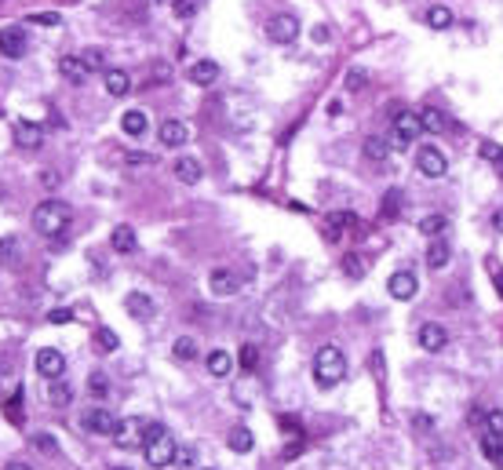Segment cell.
<instances>
[{
  "label": "cell",
  "mask_w": 503,
  "mask_h": 470,
  "mask_svg": "<svg viewBox=\"0 0 503 470\" xmlns=\"http://www.w3.org/2000/svg\"><path fill=\"white\" fill-rule=\"evenodd\" d=\"M142 430H146V423L139 416H124V419H117V430L110 437H113L117 449H139L142 445Z\"/></svg>",
  "instance_id": "5"
},
{
  "label": "cell",
  "mask_w": 503,
  "mask_h": 470,
  "mask_svg": "<svg viewBox=\"0 0 503 470\" xmlns=\"http://www.w3.org/2000/svg\"><path fill=\"white\" fill-rule=\"evenodd\" d=\"M420 120H423V128H427V132H445V128H449V117H445L442 110H434V106L420 110Z\"/></svg>",
  "instance_id": "30"
},
{
  "label": "cell",
  "mask_w": 503,
  "mask_h": 470,
  "mask_svg": "<svg viewBox=\"0 0 503 470\" xmlns=\"http://www.w3.org/2000/svg\"><path fill=\"white\" fill-rule=\"evenodd\" d=\"M416 343L427 350V354H442L445 347H449V332L437 325V321H427V325H420V332H416Z\"/></svg>",
  "instance_id": "10"
},
{
  "label": "cell",
  "mask_w": 503,
  "mask_h": 470,
  "mask_svg": "<svg viewBox=\"0 0 503 470\" xmlns=\"http://www.w3.org/2000/svg\"><path fill=\"white\" fill-rule=\"evenodd\" d=\"M266 37H270L274 44H292V41L299 37V19L289 15V11L274 15V19L266 22Z\"/></svg>",
  "instance_id": "6"
},
{
  "label": "cell",
  "mask_w": 503,
  "mask_h": 470,
  "mask_svg": "<svg viewBox=\"0 0 503 470\" xmlns=\"http://www.w3.org/2000/svg\"><path fill=\"white\" fill-rule=\"evenodd\" d=\"M482 157L489 164H496L499 172H503V146H496V142H482Z\"/></svg>",
  "instance_id": "44"
},
{
  "label": "cell",
  "mask_w": 503,
  "mask_h": 470,
  "mask_svg": "<svg viewBox=\"0 0 503 470\" xmlns=\"http://www.w3.org/2000/svg\"><path fill=\"white\" fill-rule=\"evenodd\" d=\"M175 449L179 445H175V437H172V430L165 423H146V430H142V456H146L150 466H172Z\"/></svg>",
  "instance_id": "1"
},
{
  "label": "cell",
  "mask_w": 503,
  "mask_h": 470,
  "mask_svg": "<svg viewBox=\"0 0 503 470\" xmlns=\"http://www.w3.org/2000/svg\"><path fill=\"white\" fill-rule=\"evenodd\" d=\"M103 84H106V95L124 99L132 91V73L128 70H103Z\"/></svg>",
  "instance_id": "18"
},
{
  "label": "cell",
  "mask_w": 503,
  "mask_h": 470,
  "mask_svg": "<svg viewBox=\"0 0 503 470\" xmlns=\"http://www.w3.org/2000/svg\"><path fill=\"white\" fill-rule=\"evenodd\" d=\"M190 80H194V84H201V88L215 84V80H219V62H212V58L194 62V66H190Z\"/></svg>",
  "instance_id": "24"
},
{
  "label": "cell",
  "mask_w": 503,
  "mask_h": 470,
  "mask_svg": "<svg viewBox=\"0 0 503 470\" xmlns=\"http://www.w3.org/2000/svg\"><path fill=\"white\" fill-rule=\"evenodd\" d=\"M227 445H230V452L248 456L252 449H256V437H252V430H248V427H234V430H230V437H227Z\"/></svg>",
  "instance_id": "26"
},
{
  "label": "cell",
  "mask_w": 503,
  "mask_h": 470,
  "mask_svg": "<svg viewBox=\"0 0 503 470\" xmlns=\"http://www.w3.org/2000/svg\"><path fill=\"white\" fill-rule=\"evenodd\" d=\"M37 372L44 375V380H62V372H66V354L55 350V347L37 350Z\"/></svg>",
  "instance_id": "11"
},
{
  "label": "cell",
  "mask_w": 503,
  "mask_h": 470,
  "mask_svg": "<svg viewBox=\"0 0 503 470\" xmlns=\"http://www.w3.org/2000/svg\"><path fill=\"white\" fill-rule=\"evenodd\" d=\"M157 139H161V146L179 150V146H186V139H190V128H186L179 117H168V120L161 124V132H157Z\"/></svg>",
  "instance_id": "14"
},
{
  "label": "cell",
  "mask_w": 503,
  "mask_h": 470,
  "mask_svg": "<svg viewBox=\"0 0 503 470\" xmlns=\"http://www.w3.org/2000/svg\"><path fill=\"white\" fill-rule=\"evenodd\" d=\"M120 132L128 135V139H142L146 132H150V117H146V110H128L120 117Z\"/></svg>",
  "instance_id": "20"
},
{
  "label": "cell",
  "mask_w": 503,
  "mask_h": 470,
  "mask_svg": "<svg viewBox=\"0 0 503 470\" xmlns=\"http://www.w3.org/2000/svg\"><path fill=\"white\" fill-rule=\"evenodd\" d=\"M33 445L44 452V456H55L58 452V442H55V437L48 434V430H41V434H33Z\"/></svg>",
  "instance_id": "43"
},
{
  "label": "cell",
  "mask_w": 503,
  "mask_h": 470,
  "mask_svg": "<svg viewBox=\"0 0 503 470\" xmlns=\"http://www.w3.org/2000/svg\"><path fill=\"white\" fill-rule=\"evenodd\" d=\"M416 168H420V175H427V179H442V175L449 172V157L437 150V146H420V150H416Z\"/></svg>",
  "instance_id": "4"
},
{
  "label": "cell",
  "mask_w": 503,
  "mask_h": 470,
  "mask_svg": "<svg viewBox=\"0 0 503 470\" xmlns=\"http://www.w3.org/2000/svg\"><path fill=\"white\" fill-rule=\"evenodd\" d=\"M449 259H452L449 241H445V237H430V248H427V266H430V270H445V266H449Z\"/></svg>",
  "instance_id": "22"
},
{
  "label": "cell",
  "mask_w": 503,
  "mask_h": 470,
  "mask_svg": "<svg viewBox=\"0 0 503 470\" xmlns=\"http://www.w3.org/2000/svg\"><path fill=\"white\" fill-rule=\"evenodd\" d=\"M0 55L4 58H22L26 55V29L22 26H4L0 29Z\"/></svg>",
  "instance_id": "12"
},
{
  "label": "cell",
  "mask_w": 503,
  "mask_h": 470,
  "mask_svg": "<svg viewBox=\"0 0 503 470\" xmlns=\"http://www.w3.org/2000/svg\"><path fill=\"white\" fill-rule=\"evenodd\" d=\"M48 321H51V325H70V321H73V310L58 306V310H51V313H48Z\"/></svg>",
  "instance_id": "47"
},
{
  "label": "cell",
  "mask_w": 503,
  "mask_h": 470,
  "mask_svg": "<svg viewBox=\"0 0 503 470\" xmlns=\"http://www.w3.org/2000/svg\"><path fill=\"white\" fill-rule=\"evenodd\" d=\"M423 132H427V128H423L420 113L405 110V113H398V117H394V135H398V142H401V146H413Z\"/></svg>",
  "instance_id": "8"
},
{
  "label": "cell",
  "mask_w": 503,
  "mask_h": 470,
  "mask_svg": "<svg viewBox=\"0 0 503 470\" xmlns=\"http://www.w3.org/2000/svg\"><path fill=\"white\" fill-rule=\"evenodd\" d=\"M398 212H401V190H387V194H383V208H380V215L390 223V219H398Z\"/></svg>",
  "instance_id": "37"
},
{
  "label": "cell",
  "mask_w": 503,
  "mask_h": 470,
  "mask_svg": "<svg viewBox=\"0 0 503 470\" xmlns=\"http://www.w3.org/2000/svg\"><path fill=\"white\" fill-rule=\"evenodd\" d=\"M241 365H244L248 372H252V368H256V365H259V350H256V347H252V343H248V347H241Z\"/></svg>",
  "instance_id": "46"
},
{
  "label": "cell",
  "mask_w": 503,
  "mask_h": 470,
  "mask_svg": "<svg viewBox=\"0 0 503 470\" xmlns=\"http://www.w3.org/2000/svg\"><path fill=\"white\" fill-rule=\"evenodd\" d=\"M313 41L325 44V41H328V26H313Z\"/></svg>",
  "instance_id": "51"
},
{
  "label": "cell",
  "mask_w": 503,
  "mask_h": 470,
  "mask_svg": "<svg viewBox=\"0 0 503 470\" xmlns=\"http://www.w3.org/2000/svg\"><path fill=\"white\" fill-rule=\"evenodd\" d=\"M387 292H390L398 303L416 299V296H420V277H416L413 270H398V273H390V281H387Z\"/></svg>",
  "instance_id": "7"
},
{
  "label": "cell",
  "mask_w": 503,
  "mask_h": 470,
  "mask_svg": "<svg viewBox=\"0 0 503 470\" xmlns=\"http://www.w3.org/2000/svg\"><path fill=\"white\" fill-rule=\"evenodd\" d=\"M88 390L95 394V397H106V394H110V380H106V372H91V375H88Z\"/></svg>",
  "instance_id": "41"
},
{
  "label": "cell",
  "mask_w": 503,
  "mask_h": 470,
  "mask_svg": "<svg viewBox=\"0 0 503 470\" xmlns=\"http://www.w3.org/2000/svg\"><path fill=\"white\" fill-rule=\"evenodd\" d=\"M26 22L29 26H51V29H58L62 26V15L58 11H33V15H26Z\"/></svg>",
  "instance_id": "39"
},
{
  "label": "cell",
  "mask_w": 503,
  "mask_h": 470,
  "mask_svg": "<svg viewBox=\"0 0 503 470\" xmlns=\"http://www.w3.org/2000/svg\"><path fill=\"white\" fill-rule=\"evenodd\" d=\"M365 84H368V73L365 70H351L347 73V91H365Z\"/></svg>",
  "instance_id": "45"
},
{
  "label": "cell",
  "mask_w": 503,
  "mask_h": 470,
  "mask_svg": "<svg viewBox=\"0 0 503 470\" xmlns=\"http://www.w3.org/2000/svg\"><path fill=\"white\" fill-rule=\"evenodd\" d=\"M15 146L22 150H41L44 146V128L37 120H19L15 124Z\"/></svg>",
  "instance_id": "13"
},
{
  "label": "cell",
  "mask_w": 503,
  "mask_h": 470,
  "mask_svg": "<svg viewBox=\"0 0 503 470\" xmlns=\"http://www.w3.org/2000/svg\"><path fill=\"white\" fill-rule=\"evenodd\" d=\"M387 153H390L387 139H380V135H368L365 139V157H368V161H387Z\"/></svg>",
  "instance_id": "35"
},
{
  "label": "cell",
  "mask_w": 503,
  "mask_h": 470,
  "mask_svg": "<svg viewBox=\"0 0 503 470\" xmlns=\"http://www.w3.org/2000/svg\"><path fill=\"white\" fill-rule=\"evenodd\" d=\"M351 226H358V219L351 215V212H332V215H325V237L336 244L343 234H347Z\"/></svg>",
  "instance_id": "19"
},
{
  "label": "cell",
  "mask_w": 503,
  "mask_h": 470,
  "mask_svg": "<svg viewBox=\"0 0 503 470\" xmlns=\"http://www.w3.org/2000/svg\"><path fill=\"white\" fill-rule=\"evenodd\" d=\"M343 270H347L351 277H361V270H365V266H361V259H358V256H347V259H343Z\"/></svg>",
  "instance_id": "49"
},
{
  "label": "cell",
  "mask_w": 503,
  "mask_h": 470,
  "mask_svg": "<svg viewBox=\"0 0 503 470\" xmlns=\"http://www.w3.org/2000/svg\"><path fill=\"white\" fill-rule=\"evenodd\" d=\"M456 22V15L445 8V4H434V8H427V26L430 29H449Z\"/></svg>",
  "instance_id": "29"
},
{
  "label": "cell",
  "mask_w": 503,
  "mask_h": 470,
  "mask_svg": "<svg viewBox=\"0 0 503 470\" xmlns=\"http://www.w3.org/2000/svg\"><path fill=\"white\" fill-rule=\"evenodd\" d=\"M449 230V219L445 215H427V219H420V234H427V237H442Z\"/></svg>",
  "instance_id": "32"
},
{
  "label": "cell",
  "mask_w": 503,
  "mask_h": 470,
  "mask_svg": "<svg viewBox=\"0 0 503 470\" xmlns=\"http://www.w3.org/2000/svg\"><path fill=\"white\" fill-rule=\"evenodd\" d=\"M91 343H95V350H99V354H113V350H120V335H117L113 328H106V325L95 328Z\"/></svg>",
  "instance_id": "28"
},
{
  "label": "cell",
  "mask_w": 503,
  "mask_h": 470,
  "mask_svg": "<svg viewBox=\"0 0 503 470\" xmlns=\"http://www.w3.org/2000/svg\"><path fill=\"white\" fill-rule=\"evenodd\" d=\"M485 430L492 437H503V409H489L485 412Z\"/></svg>",
  "instance_id": "42"
},
{
  "label": "cell",
  "mask_w": 503,
  "mask_h": 470,
  "mask_svg": "<svg viewBox=\"0 0 503 470\" xmlns=\"http://www.w3.org/2000/svg\"><path fill=\"white\" fill-rule=\"evenodd\" d=\"M153 153H124V164H153Z\"/></svg>",
  "instance_id": "48"
},
{
  "label": "cell",
  "mask_w": 503,
  "mask_h": 470,
  "mask_svg": "<svg viewBox=\"0 0 503 470\" xmlns=\"http://www.w3.org/2000/svg\"><path fill=\"white\" fill-rule=\"evenodd\" d=\"M0 263H4V266H19L22 263V244H19L15 234L0 237Z\"/></svg>",
  "instance_id": "27"
},
{
  "label": "cell",
  "mask_w": 503,
  "mask_h": 470,
  "mask_svg": "<svg viewBox=\"0 0 503 470\" xmlns=\"http://www.w3.org/2000/svg\"><path fill=\"white\" fill-rule=\"evenodd\" d=\"M482 452H485V459H489L492 466H503V437L485 434V437H482Z\"/></svg>",
  "instance_id": "31"
},
{
  "label": "cell",
  "mask_w": 503,
  "mask_h": 470,
  "mask_svg": "<svg viewBox=\"0 0 503 470\" xmlns=\"http://www.w3.org/2000/svg\"><path fill=\"white\" fill-rule=\"evenodd\" d=\"M70 208L62 201H41L33 208V230L44 234V237H55V234H66L70 230Z\"/></svg>",
  "instance_id": "3"
},
{
  "label": "cell",
  "mask_w": 503,
  "mask_h": 470,
  "mask_svg": "<svg viewBox=\"0 0 503 470\" xmlns=\"http://www.w3.org/2000/svg\"><path fill=\"white\" fill-rule=\"evenodd\" d=\"M117 470H132V466H117Z\"/></svg>",
  "instance_id": "55"
},
{
  "label": "cell",
  "mask_w": 503,
  "mask_h": 470,
  "mask_svg": "<svg viewBox=\"0 0 503 470\" xmlns=\"http://www.w3.org/2000/svg\"><path fill=\"white\" fill-rule=\"evenodd\" d=\"M4 470H33V466H26V463H8Z\"/></svg>",
  "instance_id": "54"
},
{
  "label": "cell",
  "mask_w": 503,
  "mask_h": 470,
  "mask_svg": "<svg viewBox=\"0 0 503 470\" xmlns=\"http://www.w3.org/2000/svg\"><path fill=\"white\" fill-rule=\"evenodd\" d=\"M172 172H175V179H179V182H186V186H197V182H201V175H204V168H201L197 157H175Z\"/></svg>",
  "instance_id": "17"
},
{
  "label": "cell",
  "mask_w": 503,
  "mask_h": 470,
  "mask_svg": "<svg viewBox=\"0 0 503 470\" xmlns=\"http://www.w3.org/2000/svg\"><path fill=\"white\" fill-rule=\"evenodd\" d=\"M48 397H51V404H58V409H66L73 394H70V387L62 383V380H51V387H48Z\"/></svg>",
  "instance_id": "38"
},
{
  "label": "cell",
  "mask_w": 503,
  "mask_h": 470,
  "mask_svg": "<svg viewBox=\"0 0 503 470\" xmlns=\"http://www.w3.org/2000/svg\"><path fill=\"white\" fill-rule=\"evenodd\" d=\"M81 62L88 66V73H99V70H106V51L103 48H84L81 51Z\"/></svg>",
  "instance_id": "34"
},
{
  "label": "cell",
  "mask_w": 503,
  "mask_h": 470,
  "mask_svg": "<svg viewBox=\"0 0 503 470\" xmlns=\"http://www.w3.org/2000/svg\"><path fill=\"white\" fill-rule=\"evenodd\" d=\"M81 423H84V430H91V434H113V430H117V416H113L110 409H88Z\"/></svg>",
  "instance_id": "15"
},
{
  "label": "cell",
  "mask_w": 503,
  "mask_h": 470,
  "mask_svg": "<svg viewBox=\"0 0 503 470\" xmlns=\"http://www.w3.org/2000/svg\"><path fill=\"white\" fill-rule=\"evenodd\" d=\"M197 470H212V466H197Z\"/></svg>",
  "instance_id": "56"
},
{
  "label": "cell",
  "mask_w": 503,
  "mask_h": 470,
  "mask_svg": "<svg viewBox=\"0 0 503 470\" xmlns=\"http://www.w3.org/2000/svg\"><path fill=\"white\" fill-rule=\"evenodd\" d=\"M343 380H347V357H343L339 347H321L318 354H313V383H318L321 390H332L339 387Z\"/></svg>",
  "instance_id": "2"
},
{
  "label": "cell",
  "mask_w": 503,
  "mask_h": 470,
  "mask_svg": "<svg viewBox=\"0 0 503 470\" xmlns=\"http://www.w3.org/2000/svg\"><path fill=\"white\" fill-rule=\"evenodd\" d=\"M172 11L175 19H194L201 11V0H172Z\"/></svg>",
  "instance_id": "40"
},
{
  "label": "cell",
  "mask_w": 503,
  "mask_h": 470,
  "mask_svg": "<svg viewBox=\"0 0 503 470\" xmlns=\"http://www.w3.org/2000/svg\"><path fill=\"white\" fill-rule=\"evenodd\" d=\"M124 310H128L135 321H150L153 313H157V303L146 292H128V296H124Z\"/></svg>",
  "instance_id": "16"
},
{
  "label": "cell",
  "mask_w": 503,
  "mask_h": 470,
  "mask_svg": "<svg viewBox=\"0 0 503 470\" xmlns=\"http://www.w3.org/2000/svg\"><path fill=\"white\" fill-rule=\"evenodd\" d=\"M204 365H208V372L215 375V380H223V375L234 372V357H230V350H208Z\"/></svg>",
  "instance_id": "25"
},
{
  "label": "cell",
  "mask_w": 503,
  "mask_h": 470,
  "mask_svg": "<svg viewBox=\"0 0 503 470\" xmlns=\"http://www.w3.org/2000/svg\"><path fill=\"white\" fill-rule=\"evenodd\" d=\"M110 244H113V252H120V256H132L135 248H139V237H135V230H132V226H113V234H110Z\"/></svg>",
  "instance_id": "23"
},
{
  "label": "cell",
  "mask_w": 503,
  "mask_h": 470,
  "mask_svg": "<svg viewBox=\"0 0 503 470\" xmlns=\"http://www.w3.org/2000/svg\"><path fill=\"white\" fill-rule=\"evenodd\" d=\"M208 288H212V296H219V299L237 296V292H241V277H237L234 270H227V266H215V270L208 273Z\"/></svg>",
  "instance_id": "9"
},
{
  "label": "cell",
  "mask_w": 503,
  "mask_h": 470,
  "mask_svg": "<svg viewBox=\"0 0 503 470\" xmlns=\"http://www.w3.org/2000/svg\"><path fill=\"white\" fill-rule=\"evenodd\" d=\"M489 277H492V285H496V292L503 296V266H499V263H492V266H489Z\"/></svg>",
  "instance_id": "50"
},
{
  "label": "cell",
  "mask_w": 503,
  "mask_h": 470,
  "mask_svg": "<svg viewBox=\"0 0 503 470\" xmlns=\"http://www.w3.org/2000/svg\"><path fill=\"white\" fill-rule=\"evenodd\" d=\"M41 182L51 190V186H58V175H55V172H44V175H41Z\"/></svg>",
  "instance_id": "52"
},
{
  "label": "cell",
  "mask_w": 503,
  "mask_h": 470,
  "mask_svg": "<svg viewBox=\"0 0 503 470\" xmlns=\"http://www.w3.org/2000/svg\"><path fill=\"white\" fill-rule=\"evenodd\" d=\"M492 226H496V234H503V208L492 215Z\"/></svg>",
  "instance_id": "53"
},
{
  "label": "cell",
  "mask_w": 503,
  "mask_h": 470,
  "mask_svg": "<svg viewBox=\"0 0 503 470\" xmlns=\"http://www.w3.org/2000/svg\"><path fill=\"white\" fill-rule=\"evenodd\" d=\"M172 354H175L179 361H194V357H197V339H190V335H179V339L172 343Z\"/></svg>",
  "instance_id": "33"
},
{
  "label": "cell",
  "mask_w": 503,
  "mask_h": 470,
  "mask_svg": "<svg viewBox=\"0 0 503 470\" xmlns=\"http://www.w3.org/2000/svg\"><path fill=\"white\" fill-rule=\"evenodd\" d=\"M58 73L66 77L70 84H84V80L91 77V73H88V66L81 62V55H62V58H58Z\"/></svg>",
  "instance_id": "21"
},
{
  "label": "cell",
  "mask_w": 503,
  "mask_h": 470,
  "mask_svg": "<svg viewBox=\"0 0 503 470\" xmlns=\"http://www.w3.org/2000/svg\"><path fill=\"white\" fill-rule=\"evenodd\" d=\"M172 466H175V470H197V452H194L190 445H179Z\"/></svg>",
  "instance_id": "36"
}]
</instances>
